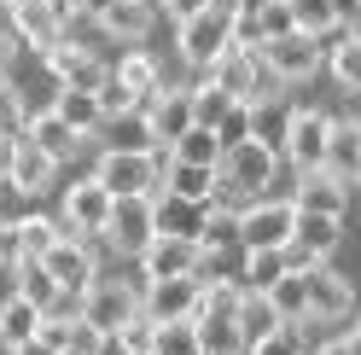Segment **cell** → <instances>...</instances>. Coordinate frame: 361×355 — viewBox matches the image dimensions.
<instances>
[{"label":"cell","instance_id":"1","mask_svg":"<svg viewBox=\"0 0 361 355\" xmlns=\"http://www.w3.org/2000/svg\"><path fill=\"white\" fill-rule=\"evenodd\" d=\"M164 151H123V146H105L99 151V169H94V181L111 192V198H128V192H157V187H164Z\"/></svg>","mask_w":361,"mask_h":355},{"label":"cell","instance_id":"2","mask_svg":"<svg viewBox=\"0 0 361 355\" xmlns=\"http://www.w3.org/2000/svg\"><path fill=\"white\" fill-rule=\"evenodd\" d=\"M233 41V6H221V0H210L204 12L180 18V35H175V53L198 64V70H210V58Z\"/></svg>","mask_w":361,"mask_h":355},{"label":"cell","instance_id":"3","mask_svg":"<svg viewBox=\"0 0 361 355\" xmlns=\"http://www.w3.org/2000/svg\"><path fill=\"white\" fill-rule=\"evenodd\" d=\"M216 169L228 175V181H233L245 198H251V192H268V187H274V175H280V151L268 146L262 135H245L239 146L221 151V163H216Z\"/></svg>","mask_w":361,"mask_h":355},{"label":"cell","instance_id":"4","mask_svg":"<svg viewBox=\"0 0 361 355\" xmlns=\"http://www.w3.org/2000/svg\"><path fill=\"white\" fill-rule=\"evenodd\" d=\"M152 233H157V221H152V198H146V192L111 198V216H105V228H99V239H105L111 251L140 256V251L152 245Z\"/></svg>","mask_w":361,"mask_h":355},{"label":"cell","instance_id":"5","mask_svg":"<svg viewBox=\"0 0 361 355\" xmlns=\"http://www.w3.org/2000/svg\"><path fill=\"white\" fill-rule=\"evenodd\" d=\"M47 262V274L59 280V292H87V285L99 280V262H94V245H87L82 233H71V228H59V239H53V251L41 256Z\"/></svg>","mask_w":361,"mask_h":355},{"label":"cell","instance_id":"6","mask_svg":"<svg viewBox=\"0 0 361 355\" xmlns=\"http://www.w3.org/2000/svg\"><path fill=\"white\" fill-rule=\"evenodd\" d=\"M326 128H332V117H326V111H291V117H286V140H280V151H286V163L291 169H321L326 163Z\"/></svg>","mask_w":361,"mask_h":355},{"label":"cell","instance_id":"7","mask_svg":"<svg viewBox=\"0 0 361 355\" xmlns=\"http://www.w3.org/2000/svg\"><path fill=\"white\" fill-rule=\"evenodd\" d=\"M134 315H140V285H128V280H94L82 292V320H94L105 338Z\"/></svg>","mask_w":361,"mask_h":355},{"label":"cell","instance_id":"8","mask_svg":"<svg viewBox=\"0 0 361 355\" xmlns=\"http://www.w3.org/2000/svg\"><path fill=\"white\" fill-rule=\"evenodd\" d=\"M140 117H146L152 146H175V140L192 128V87H169V82H164V87L140 105Z\"/></svg>","mask_w":361,"mask_h":355},{"label":"cell","instance_id":"9","mask_svg":"<svg viewBox=\"0 0 361 355\" xmlns=\"http://www.w3.org/2000/svg\"><path fill=\"white\" fill-rule=\"evenodd\" d=\"M262 64H268V70H274L280 82H309V76L326 64V53H321V41H314V35L291 30V35L262 41Z\"/></svg>","mask_w":361,"mask_h":355},{"label":"cell","instance_id":"10","mask_svg":"<svg viewBox=\"0 0 361 355\" xmlns=\"http://www.w3.org/2000/svg\"><path fill=\"white\" fill-rule=\"evenodd\" d=\"M140 274H146V280H187V274H204V251H198V239L152 233V245L140 251Z\"/></svg>","mask_w":361,"mask_h":355},{"label":"cell","instance_id":"11","mask_svg":"<svg viewBox=\"0 0 361 355\" xmlns=\"http://www.w3.org/2000/svg\"><path fill=\"white\" fill-rule=\"evenodd\" d=\"M298 228V204L291 198H257L239 210V245H286Z\"/></svg>","mask_w":361,"mask_h":355},{"label":"cell","instance_id":"12","mask_svg":"<svg viewBox=\"0 0 361 355\" xmlns=\"http://www.w3.org/2000/svg\"><path fill=\"white\" fill-rule=\"evenodd\" d=\"M47 70L59 76V87H76V94H99L105 87V64L94 47H82V41H53L47 47Z\"/></svg>","mask_w":361,"mask_h":355},{"label":"cell","instance_id":"13","mask_svg":"<svg viewBox=\"0 0 361 355\" xmlns=\"http://www.w3.org/2000/svg\"><path fill=\"white\" fill-rule=\"evenodd\" d=\"M198 309V274L187 280H140V315L169 326V320H192Z\"/></svg>","mask_w":361,"mask_h":355},{"label":"cell","instance_id":"14","mask_svg":"<svg viewBox=\"0 0 361 355\" xmlns=\"http://www.w3.org/2000/svg\"><path fill=\"white\" fill-rule=\"evenodd\" d=\"M6 18H12V35L30 41V47H41V53H47L53 41H64V12H59V0H12Z\"/></svg>","mask_w":361,"mask_h":355},{"label":"cell","instance_id":"15","mask_svg":"<svg viewBox=\"0 0 361 355\" xmlns=\"http://www.w3.org/2000/svg\"><path fill=\"white\" fill-rule=\"evenodd\" d=\"M303 280H309V320H344V315H355V292H350V280H344V274H332L326 262L303 268Z\"/></svg>","mask_w":361,"mask_h":355},{"label":"cell","instance_id":"16","mask_svg":"<svg viewBox=\"0 0 361 355\" xmlns=\"http://www.w3.org/2000/svg\"><path fill=\"white\" fill-rule=\"evenodd\" d=\"M105 216H111V192L94 181V175H87V181H76L71 192H64V228H71V233H82V239H99Z\"/></svg>","mask_w":361,"mask_h":355},{"label":"cell","instance_id":"17","mask_svg":"<svg viewBox=\"0 0 361 355\" xmlns=\"http://www.w3.org/2000/svg\"><path fill=\"white\" fill-rule=\"evenodd\" d=\"M344 187H350V181H344V175H332L326 163H321V169H303L291 204H298V210H314V216H344V204H350Z\"/></svg>","mask_w":361,"mask_h":355},{"label":"cell","instance_id":"18","mask_svg":"<svg viewBox=\"0 0 361 355\" xmlns=\"http://www.w3.org/2000/svg\"><path fill=\"white\" fill-rule=\"evenodd\" d=\"M326 169L344 175V181H361V117H332V128H326Z\"/></svg>","mask_w":361,"mask_h":355},{"label":"cell","instance_id":"19","mask_svg":"<svg viewBox=\"0 0 361 355\" xmlns=\"http://www.w3.org/2000/svg\"><path fill=\"white\" fill-rule=\"evenodd\" d=\"M24 140H30V146H41L53 163H64V158H71V151L82 146V135H76V128L59 117L53 105H47V111H30V128H24Z\"/></svg>","mask_w":361,"mask_h":355},{"label":"cell","instance_id":"20","mask_svg":"<svg viewBox=\"0 0 361 355\" xmlns=\"http://www.w3.org/2000/svg\"><path fill=\"white\" fill-rule=\"evenodd\" d=\"M94 18H99V30L117 35V41H146L152 24H157V6H152V0H117V6H105Z\"/></svg>","mask_w":361,"mask_h":355},{"label":"cell","instance_id":"21","mask_svg":"<svg viewBox=\"0 0 361 355\" xmlns=\"http://www.w3.org/2000/svg\"><path fill=\"white\" fill-rule=\"evenodd\" d=\"M6 239H12V262H41V256L53 251V239H59V221L18 216V221H6Z\"/></svg>","mask_w":361,"mask_h":355},{"label":"cell","instance_id":"22","mask_svg":"<svg viewBox=\"0 0 361 355\" xmlns=\"http://www.w3.org/2000/svg\"><path fill=\"white\" fill-rule=\"evenodd\" d=\"M152 221H157V233H175V239H198V221H204V204H192V198H175V192H152Z\"/></svg>","mask_w":361,"mask_h":355},{"label":"cell","instance_id":"23","mask_svg":"<svg viewBox=\"0 0 361 355\" xmlns=\"http://www.w3.org/2000/svg\"><path fill=\"white\" fill-rule=\"evenodd\" d=\"M210 187H216V169L204 163H164V187L157 192H175V198H192V204H210Z\"/></svg>","mask_w":361,"mask_h":355},{"label":"cell","instance_id":"24","mask_svg":"<svg viewBox=\"0 0 361 355\" xmlns=\"http://www.w3.org/2000/svg\"><path fill=\"white\" fill-rule=\"evenodd\" d=\"M268 303H274V315H280L286 326H303V320H309V280H303L298 268H286L274 285H268Z\"/></svg>","mask_w":361,"mask_h":355},{"label":"cell","instance_id":"25","mask_svg":"<svg viewBox=\"0 0 361 355\" xmlns=\"http://www.w3.org/2000/svg\"><path fill=\"white\" fill-rule=\"evenodd\" d=\"M53 169H59V163H53V158H47V151H41V146L18 140V158H12V175H6V181H12L18 192H30V198H35L41 187L53 181Z\"/></svg>","mask_w":361,"mask_h":355},{"label":"cell","instance_id":"26","mask_svg":"<svg viewBox=\"0 0 361 355\" xmlns=\"http://www.w3.org/2000/svg\"><path fill=\"white\" fill-rule=\"evenodd\" d=\"M53 111H59V117H64V123L76 128L82 140H87V135H99V128H105V105H99V94H76V87H64V94L53 99Z\"/></svg>","mask_w":361,"mask_h":355},{"label":"cell","instance_id":"27","mask_svg":"<svg viewBox=\"0 0 361 355\" xmlns=\"http://www.w3.org/2000/svg\"><path fill=\"white\" fill-rule=\"evenodd\" d=\"M111 76H117V87H128L140 105L157 94V87H164V70H157V58H152V53H123V64H117Z\"/></svg>","mask_w":361,"mask_h":355},{"label":"cell","instance_id":"28","mask_svg":"<svg viewBox=\"0 0 361 355\" xmlns=\"http://www.w3.org/2000/svg\"><path fill=\"white\" fill-rule=\"evenodd\" d=\"M245 297V280H228V274H198V309H192V320L198 315H233Z\"/></svg>","mask_w":361,"mask_h":355},{"label":"cell","instance_id":"29","mask_svg":"<svg viewBox=\"0 0 361 355\" xmlns=\"http://www.w3.org/2000/svg\"><path fill=\"white\" fill-rule=\"evenodd\" d=\"M233 320H239V332H245V349H251L257 338H268L274 326H286V320L274 315V303H268V292H245L239 309H233Z\"/></svg>","mask_w":361,"mask_h":355},{"label":"cell","instance_id":"30","mask_svg":"<svg viewBox=\"0 0 361 355\" xmlns=\"http://www.w3.org/2000/svg\"><path fill=\"white\" fill-rule=\"evenodd\" d=\"M198 344H204V355H245V332L233 315H198Z\"/></svg>","mask_w":361,"mask_h":355},{"label":"cell","instance_id":"31","mask_svg":"<svg viewBox=\"0 0 361 355\" xmlns=\"http://www.w3.org/2000/svg\"><path fill=\"white\" fill-rule=\"evenodd\" d=\"M286 274V245H245V292H268Z\"/></svg>","mask_w":361,"mask_h":355},{"label":"cell","instance_id":"32","mask_svg":"<svg viewBox=\"0 0 361 355\" xmlns=\"http://www.w3.org/2000/svg\"><path fill=\"white\" fill-rule=\"evenodd\" d=\"M41 332V309L35 303H24V297H6L0 303V344H24V338H35Z\"/></svg>","mask_w":361,"mask_h":355},{"label":"cell","instance_id":"33","mask_svg":"<svg viewBox=\"0 0 361 355\" xmlns=\"http://www.w3.org/2000/svg\"><path fill=\"white\" fill-rule=\"evenodd\" d=\"M169 158L175 163H204V169H216L221 163V140H216V128H187V135H180L175 146H169Z\"/></svg>","mask_w":361,"mask_h":355},{"label":"cell","instance_id":"34","mask_svg":"<svg viewBox=\"0 0 361 355\" xmlns=\"http://www.w3.org/2000/svg\"><path fill=\"white\" fill-rule=\"evenodd\" d=\"M18 297L24 303H35L41 315L59 303V280L47 274V262H18Z\"/></svg>","mask_w":361,"mask_h":355},{"label":"cell","instance_id":"35","mask_svg":"<svg viewBox=\"0 0 361 355\" xmlns=\"http://www.w3.org/2000/svg\"><path fill=\"white\" fill-rule=\"evenodd\" d=\"M233 239H239V216L204 204V221H198V251H204V262H210L221 245H233Z\"/></svg>","mask_w":361,"mask_h":355},{"label":"cell","instance_id":"36","mask_svg":"<svg viewBox=\"0 0 361 355\" xmlns=\"http://www.w3.org/2000/svg\"><path fill=\"white\" fill-rule=\"evenodd\" d=\"M286 6H291V24H298L303 35H314V41L338 30V12H332V0H286Z\"/></svg>","mask_w":361,"mask_h":355},{"label":"cell","instance_id":"37","mask_svg":"<svg viewBox=\"0 0 361 355\" xmlns=\"http://www.w3.org/2000/svg\"><path fill=\"white\" fill-rule=\"evenodd\" d=\"M228 105H233V94H221L210 76L192 87V123H198V128H216L221 117H228Z\"/></svg>","mask_w":361,"mask_h":355},{"label":"cell","instance_id":"38","mask_svg":"<svg viewBox=\"0 0 361 355\" xmlns=\"http://www.w3.org/2000/svg\"><path fill=\"white\" fill-rule=\"evenodd\" d=\"M152 355H204V344H198V326H192V320H169V326H157Z\"/></svg>","mask_w":361,"mask_h":355},{"label":"cell","instance_id":"39","mask_svg":"<svg viewBox=\"0 0 361 355\" xmlns=\"http://www.w3.org/2000/svg\"><path fill=\"white\" fill-rule=\"evenodd\" d=\"M326 70L344 82V87H355V94H361V41H355V35H344V41L326 53Z\"/></svg>","mask_w":361,"mask_h":355},{"label":"cell","instance_id":"40","mask_svg":"<svg viewBox=\"0 0 361 355\" xmlns=\"http://www.w3.org/2000/svg\"><path fill=\"white\" fill-rule=\"evenodd\" d=\"M24 128H30V105H24V94L0 76V135H12V140H24Z\"/></svg>","mask_w":361,"mask_h":355},{"label":"cell","instance_id":"41","mask_svg":"<svg viewBox=\"0 0 361 355\" xmlns=\"http://www.w3.org/2000/svg\"><path fill=\"white\" fill-rule=\"evenodd\" d=\"M111 338L123 344V355H152V344H157V320H146V315H134V320H123Z\"/></svg>","mask_w":361,"mask_h":355},{"label":"cell","instance_id":"42","mask_svg":"<svg viewBox=\"0 0 361 355\" xmlns=\"http://www.w3.org/2000/svg\"><path fill=\"white\" fill-rule=\"evenodd\" d=\"M245 135H257V111L233 99V105H228V117L216 123V140H221V151H228V146H239Z\"/></svg>","mask_w":361,"mask_h":355},{"label":"cell","instance_id":"43","mask_svg":"<svg viewBox=\"0 0 361 355\" xmlns=\"http://www.w3.org/2000/svg\"><path fill=\"white\" fill-rule=\"evenodd\" d=\"M245 355H303V332L298 326H274L268 338H257Z\"/></svg>","mask_w":361,"mask_h":355},{"label":"cell","instance_id":"44","mask_svg":"<svg viewBox=\"0 0 361 355\" xmlns=\"http://www.w3.org/2000/svg\"><path fill=\"white\" fill-rule=\"evenodd\" d=\"M157 6H164L169 18H192V12H204L210 0H157Z\"/></svg>","mask_w":361,"mask_h":355},{"label":"cell","instance_id":"45","mask_svg":"<svg viewBox=\"0 0 361 355\" xmlns=\"http://www.w3.org/2000/svg\"><path fill=\"white\" fill-rule=\"evenodd\" d=\"M12 355H59L47 338H24V344H12Z\"/></svg>","mask_w":361,"mask_h":355},{"label":"cell","instance_id":"46","mask_svg":"<svg viewBox=\"0 0 361 355\" xmlns=\"http://www.w3.org/2000/svg\"><path fill=\"white\" fill-rule=\"evenodd\" d=\"M12 158H18V140H12V135H0V181L12 175Z\"/></svg>","mask_w":361,"mask_h":355},{"label":"cell","instance_id":"47","mask_svg":"<svg viewBox=\"0 0 361 355\" xmlns=\"http://www.w3.org/2000/svg\"><path fill=\"white\" fill-rule=\"evenodd\" d=\"M257 6H268V0H233V24H245V18H257Z\"/></svg>","mask_w":361,"mask_h":355},{"label":"cell","instance_id":"48","mask_svg":"<svg viewBox=\"0 0 361 355\" xmlns=\"http://www.w3.org/2000/svg\"><path fill=\"white\" fill-rule=\"evenodd\" d=\"M321 355H361V349H355V338H332Z\"/></svg>","mask_w":361,"mask_h":355},{"label":"cell","instance_id":"49","mask_svg":"<svg viewBox=\"0 0 361 355\" xmlns=\"http://www.w3.org/2000/svg\"><path fill=\"white\" fill-rule=\"evenodd\" d=\"M6 64H12V35L0 30V76H6Z\"/></svg>","mask_w":361,"mask_h":355},{"label":"cell","instance_id":"50","mask_svg":"<svg viewBox=\"0 0 361 355\" xmlns=\"http://www.w3.org/2000/svg\"><path fill=\"white\" fill-rule=\"evenodd\" d=\"M59 12H87V0H59Z\"/></svg>","mask_w":361,"mask_h":355},{"label":"cell","instance_id":"51","mask_svg":"<svg viewBox=\"0 0 361 355\" xmlns=\"http://www.w3.org/2000/svg\"><path fill=\"white\" fill-rule=\"evenodd\" d=\"M344 35H355V41H361V12H355V18H350V30H344Z\"/></svg>","mask_w":361,"mask_h":355},{"label":"cell","instance_id":"52","mask_svg":"<svg viewBox=\"0 0 361 355\" xmlns=\"http://www.w3.org/2000/svg\"><path fill=\"white\" fill-rule=\"evenodd\" d=\"M355 349H361V309H355Z\"/></svg>","mask_w":361,"mask_h":355},{"label":"cell","instance_id":"53","mask_svg":"<svg viewBox=\"0 0 361 355\" xmlns=\"http://www.w3.org/2000/svg\"><path fill=\"white\" fill-rule=\"evenodd\" d=\"M0 6H12V0H0Z\"/></svg>","mask_w":361,"mask_h":355}]
</instances>
